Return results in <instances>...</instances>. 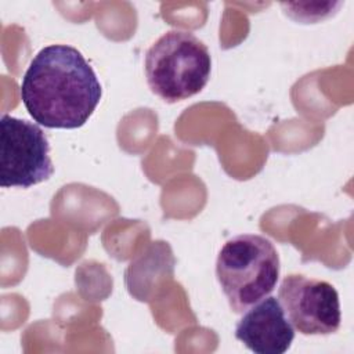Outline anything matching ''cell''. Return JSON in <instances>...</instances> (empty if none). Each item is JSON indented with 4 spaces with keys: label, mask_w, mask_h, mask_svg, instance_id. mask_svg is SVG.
Instances as JSON below:
<instances>
[{
    "label": "cell",
    "mask_w": 354,
    "mask_h": 354,
    "mask_svg": "<svg viewBox=\"0 0 354 354\" xmlns=\"http://www.w3.org/2000/svg\"><path fill=\"white\" fill-rule=\"evenodd\" d=\"M19 93L28 113L39 124L48 129H77L95 111L102 87L77 48L50 44L30 61Z\"/></svg>",
    "instance_id": "1"
},
{
    "label": "cell",
    "mask_w": 354,
    "mask_h": 354,
    "mask_svg": "<svg viewBox=\"0 0 354 354\" xmlns=\"http://www.w3.org/2000/svg\"><path fill=\"white\" fill-rule=\"evenodd\" d=\"M279 256L274 243L259 234L231 238L218 252L216 275L234 313L270 296L279 278Z\"/></svg>",
    "instance_id": "2"
},
{
    "label": "cell",
    "mask_w": 354,
    "mask_h": 354,
    "mask_svg": "<svg viewBox=\"0 0 354 354\" xmlns=\"http://www.w3.org/2000/svg\"><path fill=\"white\" fill-rule=\"evenodd\" d=\"M144 65L151 91L170 104L198 94L212 72L206 44L185 30L162 35L148 48Z\"/></svg>",
    "instance_id": "3"
},
{
    "label": "cell",
    "mask_w": 354,
    "mask_h": 354,
    "mask_svg": "<svg viewBox=\"0 0 354 354\" xmlns=\"http://www.w3.org/2000/svg\"><path fill=\"white\" fill-rule=\"evenodd\" d=\"M0 126V185L29 188L48 180L54 173V165L44 131L29 120L6 113Z\"/></svg>",
    "instance_id": "4"
},
{
    "label": "cell",
    "mask_w": 354,
    "mask_h": 354,
    "mask_svg": "<svg viewBox=\"0 0 354 354\" xmlns=\"http://www.w3.org/2000/svg\"><path fill=\"white\" fill-rule=\"evenodd\" d=\"M278 300L292 326L303 335H330L340 326L339 295L326 281L289 274L279 285Z\"/></svg>",
    "instance_id": "5"
},
{
    "label": "cell",
    "mask_w": 354,
    "mask_h": 354,
    "mask_svg": "<svg viewBox=\"0 0 354 354\" xmlns=\"http://www.w3.org/2000/svg\"><path fill=\"white\" fill-rule=\"evenodd\" d=\"M235 337L256 354H283L295 339V328L279 300L267 296L243 313Z\"/></svg>",
    "instance_id": "6"
}]
</instances>
